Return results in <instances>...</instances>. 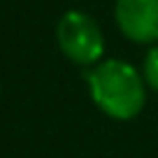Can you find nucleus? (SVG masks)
<instances>
[{
	"label": "nucleus",
	"mask_w": 158,
	"mask_h": 158,
	"mask_svg": "<svg viewBox=\"0 0 158 158\" xmlns=\"http://www.w3.org/2000/svg\"><path fill=\"white\" fill-rule=\"evenodd\" d=\"M86 81L98 109L116 121L135 118L147 102V81L126 60H100L86 74Z\"/></svg>",
	"instance_id": "1"
},
{
	"label": "nucleus",
	"mask_w": 158,
	"mask_h": 158,
	"mask_svg": "<svg viewBox=\"0 0 158 158\" xmlns=\"http://www.w3.org/2000/svg\"><path fill=\"white\" fill-rule=\"evenodd\" d=\"M58 47L72 63L95 65L105 54V37L98 21L86 12H65L56 26Z\"/></svg>",
	"instance_id": "2"
},
{
	"label": "nucleus",
	"mask_w": 158,
	"mask_h": 158,
	"mask_svg": "<svg viewBox=\"0 0 158 158\" xmlns=\"http://www.w3.org/2000/svg\"><path fill=\"white\" fill-rule=\"evenodd\" d=\"M118 30L137 44L158 42V0H116Z\"/></svg>",
	"instance_id": "3"
},
{
	"label": "nucleus",
	"mask_w": 158,
	"mask_h": 158,
	"mask_svg": "<svg viewBox=\"0 0 158 158\" xmlns=\"http://www.w3.org/2000/svg\"><path fill=\"white\" fill-rule=\"evenodd\" d=\"M142 77L147 81V86L158 91V47L149 49L147 58H144V65H142Z\"/></svg>",
	"instance_id": "4"
}]
</instances>
